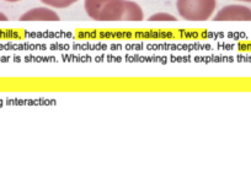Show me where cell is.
<instances>
[{
  "label": "cell",
  "instance_id": "6da1fadb",
  "mask_svg": "<svg viewBox=\"0 0 251 173\" xmlns=\"http://www.w3.org/2000/svg\"><path fill=\"white\" fill-rule=\"evenodd\" d=\"M142 8L129 0H108L100 11L98 21H142Z\"/></svg>",
  "mask_w": 251,
  "mask_h": 173
},
{
  "label": "cell",
  "instance_id": "7a4b0ae2",
  "mask_svg": "<svg viewBox=\"0 0 251 173\" xmlns=\"http://www.w3.org/2000/svg\"><path fill=\"white\" fill-rule=\"evenodd\" d=\"M216 0H177L176 9L187 21H206L216 10Z\"/></svg>",
  "mask_w": 251,
  "mask_h": 173
},
{
  "label": "cell",
  "instance_id": "3957f363",
  "mask_svg": "<svg viewBox=\"0 0 251 173\" xmlns=\"http://www.w3.org/2000/svg\"><path fill=\"white\" fill-rule=\"evenodd\" d=\"M214 21H251V9L241 4H231L222 8Z\"/></svg>",
  "mask_w": 251,
  "mask_h": 173
},
{
  "label": "cell",
  "instance_id": "277c9868",
  "mask_svg": "<svg viewBox=\"0 0 251 173\" xmlns=\"http://www.w3.org/2000/svg\"><path fill=\"white\" fill-rule=\"evenodd\" d=\"M21 21H58L57 13L47 8H35L21 15Z\"/></svg>",
  "mask_w": 251,
  "mask_h": 173
},
{
  "label": "cell",
  "instance_id": "5b68a950",
  "mask_svg": "<svg viewBox=\"0 0 251 173\" xmlns=\"http://www.w3.org/2000/svg\"><path fill=\"white\" fill-rule=\"evenodd\" d=\"M107 1L108 0H85V1H84V8H85V11L89 15V18L98 21L100 11L102 10L103 5H105Z\"/></svg>",
  "mask_w": 251,
  "mask_h": 173
},
{
  "label": "cell",
  "instance_id": "8992f818",
  "mask_svg": "<svg viewBox=\"0 0 251 173\" xmlns=\"http://www.w3.org/2000/svg\"><path fill=\"white\" fill-rule=\"evenodd\" d=\"M45 5L52 6V8L57 9H64L68 8V6L73 5L74 3H76L78 0H41Z\"/></svg>",
  "mask_w": 251,
  "mask_h": 173
},
{
  "label": "cell",
  "instance_id": "52a82bcc",
  "mask_svg": "<svg viewBox=\"0 0 251 173\" xmlns=\"http://www.w3.org/2000/svg\"><path fill=\"white\" fill-rule=\"evenodd\" d=\"M149 21H176L175 16L170 15V14L166 13H158L154 14L149 18Z\"/></svg>",
  "mask_w": 251,
  "mask_h": 173
},
{
  "label": "cell",
  "instance_id": "ba28073f",
  "mask_svg": "<svg viewBox=\"0 0 251 173\" xmlns=\"http://www.w3.org/2000/svg\"><path fill=\"white\" fill-rule=\"evenodd\" d=\"M6 20H8V18H6V16L4 15V14L0 13V21H6Z\"/></svg>",
  "mask_w": 251,
  "mask_h": 173
},
{
  "label": "cell",
  "instance_id": "9c48e42d",
  "mask_svg": "<svg viewBox=\"0 0 251 173\" xmlns=\"http://www.w3.org/2000/svg\"><path fill=\"white\" fill-rule=\"evenodd\" d=\"M4 1H8V3H16V1H20V0H4Z\"/></svg>",
  "mask_w": 251,
  "mask_h": 173
},
{
  "label": "cell",
  "instance_id": "30bf717a",
  "mask_svg": "<svg viewBox=\"0 0 251 173\" xmlns=\"http://www.w3.org/2000/svg\"><path fill=\"white\" fill-rule=\"evenodd\" d=\"M236 1H241V3H251V0H236Z\"/></svg>",
  "mask_w": 251,
  "mask_h": 173
}]
</instances>
